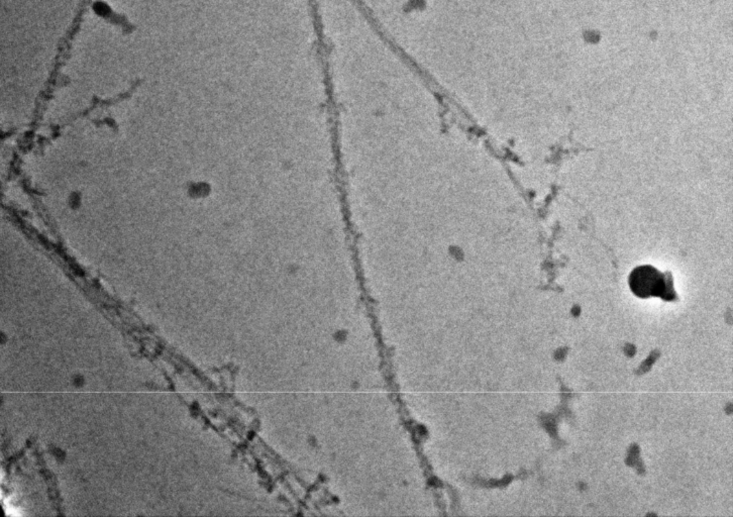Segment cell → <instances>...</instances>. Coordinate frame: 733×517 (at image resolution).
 Returning a JSON list of instances; mask_svg holds the SVG:
<instances>
[{
    "label": "cell",
    "instance_id": "obj_1",
    "mask_svg": "<svg viewBox=\"0 0 733 517\" xmlns=\"http://www.w3.org/2000/svg\"><path fill=\"white\" fill-rule=\"evenodd\" d=\"M629 287L639 298L660 297L665 301L678 300L671 272L665 274L651 265L634 268L629 276Z\"/></svg>",
    "mask_w": 733,
    "mask_h": 517
}]
</instances>
